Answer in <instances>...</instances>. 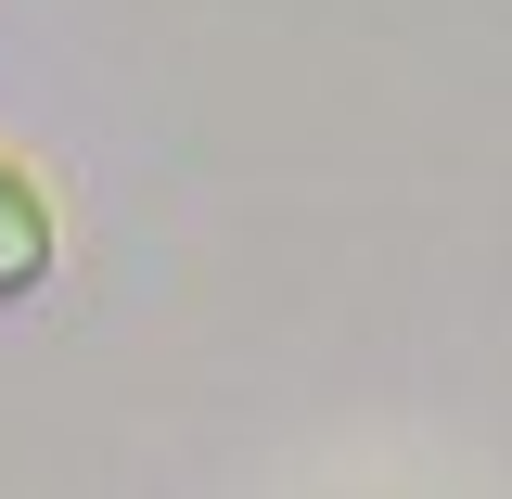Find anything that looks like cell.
Listing matches in <instances>:
<instances>
[{
	"label": "cell",
	"instance_id": "1",
	"mask_svg": "<svg viewBox=\"0 0 512 499\" xmlns=\"http://www.w3.org/2000/svg\"><path fill=\"white\" fill-rule=\"evenodd\" d=\"M52 256H64V205H52V180L0 141V308H26V295L52 282Z\"/></svg>",
	"mask_w": 512,
	"mask_h": 499
}]
</instances>
